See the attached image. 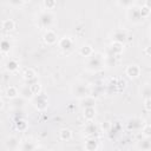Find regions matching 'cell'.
<instances>
[{"label": "cell", "instance_id": "cell-37", "mask_svg": "<svg viewBox=\"0 0 151 151\" xmlns=\"http://www.w3.org/2000/svg\"><path fill=\"white\" fill-rule=\"evenodd\" d=\"M117 5H119V6H123V7H131V6H133L134 4L132 2V1H117Z\"/></svg>", "mask_w": 151, "mask_h": 151}, {"label": "cell", "instance_id": "cell-31", "mask_svg": "<svg viewBox=\"0 0 151 151\" xmlns=\"http://www.w3.org/2000/svg\"><path fill=\"white\" fill-rule=\"evenodd\" d=\"M120 129H122V125L119 124V122H114V123H112V125H111L110 133L113 134V136H116V134L120 131Z\"/></svg>", "mask_w": 151, "mask_h": 151}, {"label": "cell", "instance_id": "cell-4", "mask_svg": "<svg viewBox=\"0 0 151 151\" xmlns=\"http://www.w3.org/2000/svg\"><path fill=\"white\" fill-rule=\"evenodd\" d=\"M32 104H33V106L37 109V110H39V111H45L46 109H47V106H48V100H47V96L45 94V93H39V94H37V96H34L33 97V99H32Z\"/></svg>", "mask_w": 151, "mask_h": 151}, {"label": "cell", "instance_id": "cell-29", "mask_svg": "<svg viewBox=\"0 0 151 151\" xmlns=\"http://www.w3.org/2000/svg\"><path fill=\"white\" fill-rule=\"evenodd\" d=\"M42 5H44L46 11H51V9H54L57 7V1H54V0H44Z\"/></svg>", "mask_w": 151, "mask_h": 151}, {"label": "cell", "instance_id": "cell-6", "mask_svg": "<svg viewBox=\"0 0 151 151\" xmlns=\"http://www.w3.org/2000/svg\"><path fill=\"white\" fill-rule=\"evenodd\" d=\"M111 39H112V42H118L124 45L129 40V33L124 28H117L111 33Z\"/></svg>", "mask_w": 151, "mask_h": 151}, {"label": "cell", "instance_id": "cell-3", "mask_svg": "<svg viewBox=\"0 0 151 151\" xmlns=\"http://www.w3.org/2000/svg\"><path fill=\"white\" fill-rule=\"evenodd\" d=\"M72 94L76 98L83 99V98L91 96V88L88 87V85H86L84 83H78L72 87Z\"/></svg>", "mask_w": 151, "mask_h": 151}, {"label": "cell", "instance_id": "cell-13", "mask_svg": "<svg viewBox=\"0 0 151 151\" xmlns=\"http://www.w3.org/2000/svg\"><path fill=\"white\" fill-rule=\"evenodd\" d=\"M22 77H24L25 81H26L28 85L32 84V83H34V81H38V80H37V73H35V71H34L33 68H26V70L22 72Z\"/></svg>", "mask_w": 151, "mask_h": 151}, {"label": "cell", "instance_id": "cell-38", "mask_svg": "<svg viewBox=\"0 0 151 151\" xmlns=\"http://www.w3.org/2000/svg\"><path fill=\"white\" fill-rule=\"evenodd\" d=\"M144 107L147 111H151V99H145L144 100Z\"/></svg>", "mask_w": 151, "mask_h": 151}, {"label": "cell", "instance_id": "cell-34", "mask_svg": "<svg viewBox=\"0 0 151 151\" xmlns=\"http://www.w3.org/2000/svg\"><path fill=\"white\" fill-rule=\"evenodd\" d=\"M142 133H143L144 138H151V125L145 124L144 127L142 129Z\"/></svg>", "mask_w": 151, "mask_h": 151}, {"label": "cell", "instance_id": "cell-22", "mask_svg": "<svg viewBox=\"0 0 151 151\" xmlns=\"http://www.w3.org/2000/svg\"><path fill=\"white\" fill-rule=\"evenodd\" d=\"M140 96L145 99H151V85L147 83V84H144L140 88Z\"/></svg>", "mask_w": 151, "mask_h": 151}, {"label": "cell", "instance_id": "cell-27", "mask_svg": "<svg viewBox=\"0 0 151 151\" xmlns=\"http://www.w3.org/2000/svg\"><path fill=\"white\" fill-rule=\"evenodd\" d=\"M11 47H12V42L9 41V39L8 38H4L1 40V52L4 54L5 53H8L9 50H11Z\"/></svg>", "mask_w": 151, "mask_h": 151}, {"label": "cell", "instance_id": "cell-23", "mask_svg": "<svg viewBox=\"0 0 151 151\" xmlns=\"http://www.w3.org/2000/svg\"><path fill=\"white\" fill-rule=\"evenodd\" d=\"M80 100H81V104L80 105L84 109H86V107H94V105H96V98H93L91 96H88L86 98H83Z\"/></svg>", "mask_w": 151, "mask_h": 151}, {"label": "cell", "instance_id": "cell-11", "mask_svg": "<svg viewBox=\"0 0 151 151\" xmlns=\"http://www.w3.org/2000/svg\"><path fill=\"white\" fill-rule=\"evenodd\" d=\"M84 131H85V133H86L87 137L96 138V136L98 134V126L96 125V123H94L93 120H91V122H87V123L85 124Z\"/></svg>", "mask_w": 151, "mask_h": 151}, {"label": "cell", "instance_id": "cell-24", "mask_svg": "<svg viewBox=\"0 0 151 151\" xmlns=\"http://www.w3.org/2000/svg\"><path fill=\"white\" fill-rule=\"evenodd\" d=\"M94 117H96V109L94 107H86V109H84V118L87 122L93 120Z\"/></svg>", "mask_w": 151, "mask_h": 151}, {"label": "cell", "instance_id": "cell-12", "mask_svg": "<svg viewBox=\"0 0 151 151\" xmlns=\"http://www.w3.org/2000/svg\"><path fill=\"white\" fill-rule=\"evenodd\" d=\"M126 76L129 77V78H131V79H136V78H138L139 76H140V67L138 66V65H129L127 67H126Z\"/></svg>", "mask_w": 151, "mask_h": 151}, {"label": "cell", "instance_id": "cell-26", "mask_svg": "<svg viewBox=\"0 0 151 151\" xmlns=\"http://www.w3.org/2000/svg\"><path fill=\"white\" fill-rule=\"evenodd\" d=\"M59 138H60L61 140H64V142L71 140V138H72V132H71V130H68V129H61V130L59 131Z\"/></svg>", "mask_w": 151, "mask_h": 151}, {"label": "cell", "instance_id": "cell-44", "mask_svg": "<svg viewBox=\"0 0 151 151\" xmlns=\"http://www.w3.org/2000/svg\"><path fill=\"white\" fill-rule=\"evenodd\" d=\"M137 151H138V150H137Z\"/></svg>", "mask_w": 151, "mask_h": 151}, {"label": "cell", "instance_id": "cell-36", "mask_svg": "<svg viewBox=\"0 0 151 151\" xmlns=\"http://www.w3.org/2000/svg\"><path fill=\"white\" fill-rule=\"evenodd\" d=\"M25 4H26V1H24V0H11V1H8L9 6H22Z\"/></svg>", "mask_w": 151, "mask_h": 151}, {"label": "cell", "instance_id": "cell-28", "mask_svg": "<svg viewBox=\"0 0 151 151\" xmlns=\"http://www.w3.org/2000/svg\"><path fill=\"white\" fill-rule=\"evenodd\" d=\"M104 57H105V66H109V67L116 66L118 57H113V55H104Z\"/></svg>", "mask_w": 151, "mask_h": 151}, {"label": "cell", "instance_id": "cell-33", "mask_svg": "<svg viewBox=\"0 0 151 151\" xmlns=\"http://www.w3.org/2000/svg\"><path fill=\"white\" fill-rule=\"evenodd\" d=\"M26 127H27V123H26L24 119H18V120L15 122V129H17V130L24 131V130H26Z\"/></svg>", "mask_w": 151, "mask_h": 151}, {"label": "cell", "instance_id": "cell-21", "mask_svg": "<svg viewBox=\"0 0 151 151\" xmlns=\"http://www.w3.org/2000/svg\"><path fill=\"white\" fill-rule=\"evenodd\" d=\"M93 48L90 46V45H83L80 48H79V54L81 57H85V58H90L92 54H93Z\"/></svg>", "mask_w": 151, "mask_h": 151}, {"label": "cell", "instance_id": "cell-41", "mask_svg": "<svg viewBox=\"0 0 151 151\" xmlns=\"http://www.w3.org/2000/svg\"><path fill=\"white\" fill-rule=\"evenodd\" d=\"M35 151H46L45 149H42V147H37V150Z\"/></svg>", "mask_w": 151, "mask_h": 151}, {"label": "cell", "instance_id": "cell-9", "mask_svg": "<svg viewBox=\"0 0 151 151\" xmlns=\"http://www.w3.org/2000/svg\"><path fill=\"white\" fill-rule=\"evenodd\" d=\"M124 51V45L118 44V42H111L107 48H106V54L105 55H113V57H118L123 53Z\"/></svg>", "mask_w": 151, "mask_h": 151}, {"label": "cell", "instance_id": "cell-19", "mask_svg": "<svg viewBox=\"0 0 151 151\" xmlns=\"http://www.w3.org/2000/svg\"><path fill=\"white\" fill-rule=\"evenodd\" d=\"M137 149H138V151L151 150V138H144L143 140L138 142V144H137Z\"/></svg>", "mask_w": 151, "mask_h": 151}, {"label": "cell", "instance_id": "cell-25", "mask_svg": "<svg viewBox=\"0 0 151 151\" xmlns=\"http://www.w3.org/2000/svg\"><path fill=\"white\" fill-rule=\"evenodd\" d=\"M18 68H19V63H18V60H15V59H9V60L6 63V70H7L8 72H15Z\"/></svg>", "mask_w": 151, "mask_h": 151}, {"label": "cell", "instance_id": "cell-17", "mask_svg": "<svg viewBox=\"0 0 151 151\" xmlns=\"http://www.w3.org/2000/svg\"><path fill=\"white\" fill-rule=\"evenodd\" d=\"M35 150H37V145L32 140L21 142L20 147H19V151H35Z\"/></svg>", "mask_w": 151, "mask_h": 151}, {"label": "cell", "instance_id": "cell-40", "mask_svg": "<svg viewBox=\"0 0 151 151\" xmlns=\"http://www.w3.org/2000/svg\"><path fill=\"white\" fill-rule=\"evenodd\" d=\"M143 5H144V6H146V7H147V8L151 11V0H145Z\"/></svg>", "mask_w": 151, "mask_h": 151}, {"label": "cell", "instance_id": "cell-39", "mask_svg": "<svg viewBox=\"0 0 151 151\" xmlns=\"http://www.w3.org/2000/svg\"><path fill=\"white\" fill-rule=\"evenodd\" d=\"M144 52H145V54H146V55H150V57H151V46H147V47H145Z\"/></svg>", "mask_w": 151, "mask_h": 151}, {"label": "cell", "instance_id": "cell-18", "mask_svg": "<svg viewBox=\"0 0 151 151\" xmlns=\"http://www.w3.org/2000/svg\"><path fill=\"white\" fill-rule=\"evenodd\" d=\"M20 140H19V138H17V137H14V136H12V137H9L8 139H7V142H6V145H7V147L9 149V150H17V149H19L20 147Z\"/></svg>", "mask_w": 151, "mask_h": 151}, {"label": "cell", "instance_id": "cell-7", "mask_svg": "<svg viewBox=\"0 0 151 151\" xmlns=\"http://www.w3.org/2000/svg\"><path fill=\"white\" fill-rule=\"evenodd\" d=\"M145 125V122L144 119L139 118V117H133V118H130L126 123V127L130 130V131H138V130H142Z\"/></svg>", "mask_w": 151, "mask_h": 151}, {"label": "cell", "instance_id": "cell-8", "mask_svg": "<svg viewBox=\"0 0 151 151\" xmlns=\"http://www.w3.org/2000/svg\"><path fill=\"white\" fill-rule=\"evenodd\" d=\"M58 46H59V48H60L61 51H64V52L67 53V52H70V51L73 50L74 41H73V39H72L71 37H63V38L59 39Z\"/></svg>", "mask_w": 151, "mask_h": 151}, {"label": "cell", "instance_id": "cell-16", "mask_svg": "<svg viewBox=\"0 0 151 151\" xmlns=\"http://www.w3.org/2000/svg\"><path fill=\"white\" fill-rule=\"evenodd\" d=\"M19 92H20L21 98H24V99H31L32 100L33 97H34V94H33V92H32V90H31V87L28 85L21 86L20 90H19Z\"/></svg>", "mask_w": 151, "mask_h": 151}, {"label": "cell", "instance_id": "cell-15", "mask_svg": "<svg viewBox=\"0 0 151 151\" xmlns=\"http://www.w3.org/2000/svg\"><path fill=\"white\" fill-rule=\"evenodd\" d=\"M19 94H20V92L15 86H8L5 91V97L11 99V100H14L15 98H18Z\"/></svg>", "mask_w": 151, "mask_h": 151}, {"label": "cell", "instance_id": "cell-20", "mask_svg": "<svg viewBox=\"0 0 151 151\" xmlns=\"http://www.w3.org/2000/svg\"><path fill=\"white\" fill-rule=\"evenodd\" d=\"M14 27H15V22L12 19H5L1 22V28L5 32H11L14 29Z\"/></svg>", "mask_w": 151, "mask_h": 151}, {"label": "cell", "instance_id": "cell-30", "mask_svg": "<svg viewBox=\"0 0 151 151\" xmlns=\"http://www.w3.org/2000/svg\"><path fill=\"white\" fill-rule=\"evenodd\" d=\"M28 86L31 87V90H32V92H33V94H34V96H37V94H39V93H41V85H40V83L34 81V83L29 84Z\"/></svg>", "mask_w": 151, "mask_h": 151}, {"label": "cell", "instance_id": "cell-43", "mask_svg": "<svg viewBox=\"0 0 151 151\" xmlns=\"http://www.w3.org/2000/svg\"><path fill=\"white\" fill-rule=\"evenodd\" d=\"M146 151H151V150H146Z\"/></svg>", "mask_w": 151, "mask_h": 151}, {"label": "cell", "instance_id": "cell-1", "mask_svg": "<svg viewBox=\"0 0 151 151\" xmlns=\"http://www.w3.org/2000/svg\"><path fill=\"white\" fill-rule=\"evenodd\" d=\"M105 66V57L101 53H93L90 58H87L86 68L91 72H98Z\"/></svg>", "mask_w": 151, "mask_h": 151}, {"label": "cell", "instance_id": "cell-14", "mask_svg": "<svg viewBox=\"0 0 151 151\" xmlns=\"http://www.w3.org/2000/svg\"><path fill=\"white\" fill-rule=\"evenodd\" d=\"M84 149L85 151H97L98 150V142L96 138L87 137L85 143H84Z\"/></svg>", "mask_w": 151, "mask_h": 151}, {"label": "cell", "instance_id": "cell-32", "mask_svg": "<svg viewBox=\"0 0 151 151\" xmlns=\"http://www.w3.org/2000/svg\"><path fill=\"white\" fill-rule=\"evenodd\" d=\"M139 12H140V15H142V18H143V19L149 18V15L151 14V11H150L146 6H144V5L139 6Z\"/></svg>", "mask_w": 151, "mask_h": 151}, {"label": "cell", "instance_id": "cell-10", "mask_svg": "<svg viewBox=\"0 0 151 151\" xmlns=\"http://www.w3.org/2000/svg\"><path fill=\"white\" fill-rule=\"evenodd\" d=\"M42 40L45 41V44L47 45H54L58 40V35L57 33L53 31V29H46L44 32V35H42Z\"/></svg>", "mask_w": 151, "mask_h": 151}, {"label": "cell", "instance_id": "cell-42", "mask_svg": "<svg viewBox=\"0 0 151 151\" xmlns=\"http://www.w3.org/2000/svg\"><path fill=\"white\" fill-rule=\"evenodd\" d=\"M150 33H151V26H150Z\"/></svg>", "mask_w": 151, "mask_h": 151}, {"label": "cell", "instance_id": "cell-5", "mask_svg": "<svg viewBox=\"0 0 151 151\" xmlns=\"http://www.w3.org/2000/svg\"><path fill=\"white\" fill-rule=\"evenodd\" d=\"M126 17H127L129 21L132 22V24H140V22L144 20V19L142 18V15H140L139 6H134V5L127 8Z\"/></svg>", "mask_w": 151, "mask_h": 151}, {"label": "cell", "instance_id": "cell-35", "mask_svg": "<svg viewBox=\"0 0 151 151\" xmlns=\"http://www.w3.org/2000/svg\"><path fill=\"white\" fill-rule=\"evenodd\" d=\"M125 86H126L125 80H124L123 78H118V81H117V90H118V91H122V90L125 88Z\"/></svg>", "mask_w": 151, "mask_h": 151}, {"label": "cell", "instance_id": "cell-2", "mask_svg": "<svg viewBox=\"0 0 151 151\" xmlns=\"http://www.w3.org/2000/svg\"><path fill=\"white\" fill-rule=\"evenodd\" d=\"M54 20L55 15L51 11H42L38 15V25L45 29H51L50 27L54 24Z\"/></svg>", "mask_w": 151, "mask_h": 151}]
</instances>
